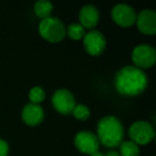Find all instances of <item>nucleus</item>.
<instances>
[{
	"mask_svg": "<svg viewBox=\"0 0 156 156\" xmlns=\"http://www.w3.org/2000/svg\"><path fill=\"white\" fill-rule=\"evenodd\" d=\"M96 136L100 143L106 147H119L124 138L123 124L115 115H106L98 121Z\"/></svg>",
	"mask_w": 156,
	"mask_h": 156,
	"instance_id": "2",
	"label": "nucleus"
},
{
	"mask_svg": "<svg viewBox=\"0 0 156 156\" xmlns=\"http://www.w3.org/2000/svg\"><path fill=\"white\" fill-rule=\"evenodd\" d=\"M117 92L124 96H137L144 92L149 85L147 74L134 65H126L117 72L113 79Z\"/></svg>",
	"mask_w": 156,
	"mask_h": 156,
	"instance_id": "1",
	"label": "nucleus"
},
{
	"mask_svg": "<svg viewBox=\"0 0 156 156\" xmlns=\"http://www.w3.org/2000/svg\"><path fill=\"white\" fill-rule=\"evenodd\" d=\"M107 42L101 31L91 30L83 37V47L91 56H100L106 49Z\"/></svg>",
	"mask_w": 156,
	"mask_h": 156,
	"instance_id": "9",
	"label": "nucleus"
},
{
	"mask_svg": "<svg viewBox=\"0 0 156 156\" xmlns=\"http://www.w3.org/2000/svg\"><path fill=\"white\" fill-rule=\"evenodd\" d=\"M22 119L27 125L37 126L44 120V110L40 105L29 104L25 105L22 110Z\"/></svg>",
	"mask_w": 156,
	"mask_h": 156,
	"instance_id": "11",
	"label": "nucleus"
},
{
	"mask_svg": "<svg viewBox=\"0 0 156 156\" xmlns=\"http://www.w3.org/2000/svg\"><path fill=\"white\" fill-rule=\"evenodd\" d=\"M34 13L41 20L50 17L54 10V5L48 0H39L34 3Z\"/></svg>",
	"mask_w": 156,
	"mask_h": 156,
	"instance_id": "13",
	"label": "nucleus"
},
{
	"mask_svg": "<svg viewBox=\"0 0 156 156\" xmlns=\"http://www.w3.org/2000/svg\"><path fill=\"white\" fill-rule=\"evenodd\" d=\"M46 98L45 90L41 87H33L32 89L29 91V100H30L31 104L40 105Z\"/></svg>",
	"mask_w": 156,
	"mask_h": 156,
	"instance_id": "16",
	"label": "nucleus"
},
{
	"mask_svg": "<svg viewBox=\"0 0 156 156\" xmlns=\"http://www.w3.org/2000/svg\"><path fill=\"white\" fill-rule=\"evenodd\" d=\"M130 141L137 145H144L150 143L155 136L154 128L147 121H136L130 125L128 129Z\"/></svg>",
	"mask_w": 156,
	"mask_h": 156,
	"instance_id": "4",
	"label": "nucleus"
},
{
	"mask_svg": "<svg viewBox=\"0 0 156 156\" xmlns=\"http://www.w3.org/2000/svg\"><path fill=\"white\" fill-rule=\"evenodd\" d=\"M54 108L61 115H69L76 105L73 93L67 89H58L51 98Z\"/></svg>",
	"mask_w": 156,
	"mask_h": 156,
	"instance_id": "7",
	"label": "nucleus"
},
{
	"mask_svg": "<svg viewBox=\"0 0 156 156\" xmlns=\"http://www.w3.org/2000/svg\"><path fill=\"white\" fill-rule=\"evenodd\" d=\"M90 108L83 104H76L72 111V115L80 121H86L90 117Z\"/></svg>",
	"mask_w": 156,
	"mask_h": 156,
	"instance_id": "17",
	"label": "nucleus"
},
{
	"mask_svg": "<svg viewBox=\"0 0 156 156\" xmlns=\"http://www.w3.org/2000/svg\"><path fill=\"white\" fill-rule=\"evenodd\" d=\"M90 156H104V154L103 153H101V152H95V153H93V154H91Z\"/></svg>",
	"mask_w": 156,
	"mask_h": 156,
	"instance_id": "20",
	"label": "nucleus"
},
{
	"mask_svg": "<svg viewBox=\"0 0 156 156\" xmlns=\"http://www.w3.org/2000/svg\"><path fill=\"white\" fill-rule=\"evenodd\" d=\"M132 60L134 66L140 69H150L156 61V50L153 46L147 44H140L133 49Z\"/></svg>",
	"mask_w": 156,
	"mask_h": 156,
	"instance_id": "5",
	"label": "nucleus"
},
{
	"mask_svg": "<svg viewBox=\"0 0 156 156\" xmlns=\"http://www.w3.org/2000/svg\"><path fill=\"white\" fill-rule=\"evenodd\" d=\"M9 150V144L7 141L0 138V156H8Z\"/></svg>",
	"mask_w": 156,
	"mask_h": 156,
	"instance_id": "18",
	"label": "nucleus"
},
{
	"mask_svg": "<svg viewBox=\"0 0 156 156\" xmlns=\"http://www.w3.org/2000/svg\"><path fill=\"white\" fill-rule=\"evenodd\" d=\"M137 14L134 8L125 3H119L111 10L112 20L122 28H129L136 23Z\"/></svg>",
	"mask_w": 156,
	"mask_h": 156,
	"instance_id": "6",
	"label": "nucleus"
},
{
	"mask_svg": "<svg viewBox=\"0 0 156 156\" xmlns=\"http://www.w3.org/2000/svg\"><path fill=\"white\" fill-rule=\"evenodd\" d=\"M120 147V156H139V147L133 141H122Z\"/></svg>",
	"mask_w": 156,
	"mask_h": 156,
	"instance_id": "14",
	"label": "nucleus"
},
{
	"mask_svg": "<svg viewBox=\"0 0 156 156\" xmlns=\"http://www.w3.org/2000/svg\"><path fill=\"white\" fill-rule=\"evenodd\" d=\"M65 26L59 18L50 17L42 20L39 25V32L44 40L50 43H59L66 35Z\"/></svg>",
	"mask_w": 156,
	"mask_h": 156,
	"instance_id": "3",
	"label": "nucleus"
},
{
	"mask_svg": "<svg viewBox=\"0 0 156 156\" xmlns=\"http://www.w3.org/2000/svg\"><path fill=\"white\" fill-rule=\"evenodd\" d=\"M74 144L76 149L81 153L85 154H93L100 149V141L94 133L83 130L76 134L74 138Z\"/></svg>",
	"mask_w": 156,
	"mask_h": 156,
	"instance_id": "8",
	"label": "nucleus"
},
{
	"mask_svg": "<svg viewBox=\"0 0 156 156\" xmlns=\"http://www.w3.org/2000/svg\"><path fill=\"white\" fill-rule=\"evenodd\" d=\"M136 26L141 33L154 35L156 32V13L154 10H142L136 17Z\"/></svg>",
	"mask_w": 156,
	"mask_h": 156,
	"instance_id": "10",
	"label": "nucleus"
},
{
	"mask_svg": "<svg viewBox=\"0 0 156 156\" xmlns=\"http://www.w3.org/2000/svg\"><path fill=\"white\" fill-rule=\"evenodd\" d=\"M104 156H120V154L119 153H117V152H108V153L106 154V155H104Z\"/></svg>",
	"mask_w": 156,
	"mask_h": 156,
	"instance_id": "19",
	"label": "nucleus"
},
{
	"mask_svg": "<svg viewBox=\"0 0 156 156\" xmlns=\"http://www.w3.org/2000/svg\"><path fill=\"white\" fill-rule=\"evenodd\" d=\"M100 20V12L98 8L92 5L83 7L79 11V24L87 29H93L98 26Z\"/></svg>",
	"mask_w": 156,
	"mask_h": 156,
	"instance_id": "12",
	"label": "nucleus"
},
{
	"mask_svg": "<svg viewBox=\"0 0 156 156\" xmlns=\"http://www.w3.org/2000/svg\"><path fill=\"white\" fill-rule=\"evenodd\" d=\"M66 35L69 39L74 40V41H78V40L83 39L86 34V30L80 24H77V23H73V24L69 25L66 29Z\"/></svg>",
	"mask_w": 156,
	"mask_h": 156,
	"instance_id": "15",
	"label": "nucleus"
}]
</instances>
